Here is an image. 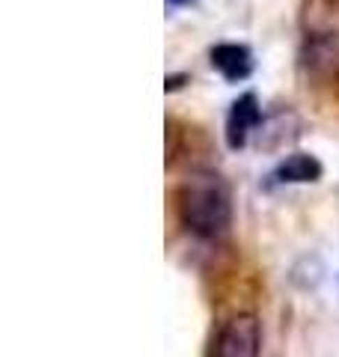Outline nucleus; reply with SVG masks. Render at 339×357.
<instances>
[{"instance_id":"423d86ee","label":"nucleus","mask_w":339,"mask_h":357,"mask_svg":"<svg viewBox=\"0 0 339 357\" xmlns=\"http://www.w3.org/2000/svg\"><path fill=\"white\" fill-rule=\"evenodd\" d=\"M322 173H324V167H322V161L315 158V155L292 152L274 167L271 178L280 182V185H307V182H319Z\"/></svg>"},{"instance_id":"0eeeda50","label":"nucleus","mask_w":339,"mask_h":357,"mask_svg":"<svg viewBox=\"0 0 339 357\" xmlns=\"http://www.w3.org/2000/svg\"><path fill=\"white\" fill-rule=\"evenodd\" d=\"M167 3H173V6H185V3H194V0H167Z\"/></svg>"},{"instance_id":"20e7f679","label":"nucleus","mask_w":339,"mask_h":357,"mask_svg":"<svg viewBox=\"0 0 339 357\" xmlns=\"http://www.w3.org/2000/svg\"><path fill=\"white\" fill-rule=\"evenodd\" d=\"M262 126V107H259L256 93H244L229 105V114H226V146L232 152L244 149L250 137Z\"/></svg>"},{"instance_id":"f03ea898","label":"nucleus","mask_w":339,"mask_h":357,"mask_svg":"<svg viewBox=\"0 0 339 357\" xmlns=\"http://www.w3.org/2000/svg\"><path fill=\"white\" fill-rule=\"evenodd\" d=\"M259 351H262V328L253 312L232 316L214 342V357H259Z\"/></svg>"},{"instance_id":"39448f33","label":"nucleus","mask_w":339,"mask_h":357,"mask_svg":"<svg viewBox=\"0 0 339 357\" xmlns=\"http://www.w3.org/2000/svg\"><path fill=\"white\" fill-rule=\"evenodd\" d=\"M211 69H218L229 84L247 81L253 75V51L239 42H220L209 51Z\"/></svg>"},{"instance_id":"7ed1b4c3","label":"nucleus","mask_w":339,"mask_h":357,"mask_svg":"<svg viewBox=\"0 0 339 357\" xmlns=\"http://www.w3.org/2000/svg\"><path fill=\"white\" fill-rule=\"evenodd\" d=\"M301 69L312 81H336L339 77V33H310L301 48Z\"/></svg>"},{"instance_id":"f257e3e1","label":"nucleus","mask_w":339,"mask_h":357,"mask_svg":"<svg viewBox=\"0 0 339 357\" xmlns=\"http://www.w3.org/2000/svg\"><path fill=\"white\" fill-rule=\"evenodd\" d=\"M179 220L188 232L199 238H218L232 223V199L218 176H190L176 194Z\"/></svg>"}]
</instances>
